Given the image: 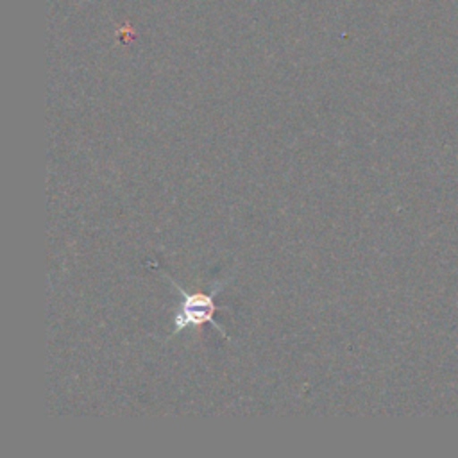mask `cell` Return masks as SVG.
I'll use <instances>...</instances> for the list:
<instances>
[{"mask_svg": "<svg viewBox=\"0 0 458 458\" xmlns=\"http://www.w3.org/2000/svg\"><path fill=\"white\" fill-rule=\"evenodd\" d=\"M168 277V276H166ZM170 284L175 286V290L181 293V302H179V308L175 311V317H174V335L184 331L186 327H199L202 324H211L218 333H222L225 338H229V335L225 333V329L216 322L215 318V313L216 310H227L225 306H216L215 304V295L222 290L224 283H216V288L211 292V293H190L186 292L181 284H177L172 277H168Z\"/></svg>", "mask_w": 458, "mask_h": 458, "instance_id": "1", "label": "cell"}]
</instances>
